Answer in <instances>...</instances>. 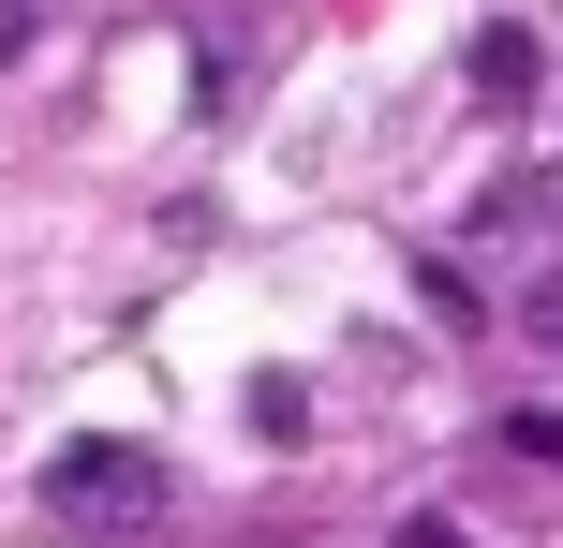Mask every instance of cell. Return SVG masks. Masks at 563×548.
<instances>
[{
    "label": "cell",
    "mask_w": 563,
    "mask_h": 548,
    "mask_svg": "<svg viewBox=\"0 0 563 548\" xmlns=\"http://www.w3.org/2000/svg\"><path fill=\"white\" fill-rule=\"evenodd\" d=\"M253 445H311V385L297 371H253Z\"/></svg>",
    "instance_id": "obj_3"
},
{
    "label": "cell",
    "mask_w": 563,
    "mask_h": 548,
    "mask_svg": "<svg viewBox=\"0 0 563 548\" xmlns=\"http://www.w3.org/2000/svg\"><path fill=\"white\" fill-rule=\"evenodd\" d=\"M460 75H475V104H505V119H519V104H534V89H549V45H534V30H519V15H489L475 45H460Z\"/></svg>",
    "instance_id": "obj_2"
},
{
    "label": "cell",
    "mask_w": 563,
    "mask_h": 548,
    "mask_svg": "<svg viewBox=\"0 0 563 548\" xmlns=\"http://www.w3.org/2000/svg\"><path fill=\"white\" fill-rule=\"evenodd\" d=\"M519 326H534V342L563 356V267H549V282H534V312H519Z\"/></svg>",
    "instance_id": "obj_4"
},
{
    "label": "cell",
    "mask_w": 563,
    "mask_h": 548,
    "mask_svg": "<svg viewBox=\"0 0 563 548\" xmlns=\"http://www.w3.org/2000/svg\"><path fill=\"white\" fill-rule=\"evenodd\" d=\"M400 548H460V519H400Z\"/></svg>",
    "instance_id": "obj_5"
},
{
    "label": "cell",
    "mask_w": 563,
    "mask_h": 548,
    "mask_svg": "<svg viewBox=\"0 0 563 548\" xmlns=\"http://www.w3.org/2000/svg\"><path fill=\"white\" fill-rule=\"evenodd\" d=\"M45 504L59 519H164V460H148V445H119V430H89V445H59L45 460Z\"/></svg>",
    "instance_id": "obj_1"
}]
</instances>
